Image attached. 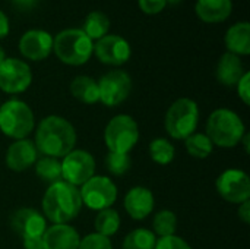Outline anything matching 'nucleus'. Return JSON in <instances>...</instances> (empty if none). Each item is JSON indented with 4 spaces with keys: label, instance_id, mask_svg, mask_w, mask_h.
Returning a JSON list of instances; mask_svg holds the SVG:
<instances>
[{
    "label": "nucleus",
    "instance_id": "f257e3e1",
    "mask_svg": "<svg viewBox=\"0 0 250 249\" xmlns=\"http://www.w3.org/2000/svg\"><path fill=\"white\" fill-rule=\"evenodd\" d=\"M76 144V131L73 125L60 116H47L35 132V148L45 157L63 158Z\"/></svg>",
    "mask_w": 250,
    "mask_h": 249
},
{
    "label": "nucleus",
    "instance_id": "f03ea898",
    "mask_svg": "<svg viewBox=\"0 0 250 249\" xmlns=\"http://www.w3.org/2000/svg\"><path fill=\"white\" fill-rule=\"evenodd\" d=\"M82 205L79 189L64 181L51 183L42 198V211L54 225H66L78 217Z\"/></svg>",
    "mask_w": 250,
    "mask_h": 249
},
{
    "label": "nucleus",
    "instance_id": "7ed1b4c3",
    "mask_svg": "<svg viewBox=\"0 0 250 249\" xmlns=\"http://www.w3.org/2000/svg\"><path fill=\"white\" fill-rule=\"evenodd\" d=\"M53 50L60 62L70 66H81L91 59L94 41L81 28H67L53 38Z\"/></svg>",
    "mask_w": 250,
    "mask_h": 249
},
{
    "label": "nucleus",
    "instance_id": "20e7f679",
    "mask_svg": "<svg viewBox=\"0 0 250 249\" xmlns=\"http://www.w3.org/2000/svg\"><path fill=\"white\" fill-rule=\"evenodd\" d=\"M245 123L237 113L229 109H218L211 113L207 123V136L212 144L231 148L236 147L245 135Z\"/></svg>",
    "mask_w": 250,
    "mask_h": 249
},
{
    "label": "nucleus",
    "instance_id": "39448f33",
    "mask_svg": "<svg viewBox=\"0 0 250 249\" xmlns=\"http://www.w3.org/2000/svg\"><path fill=\"white\" fill-rule=\"evenodd\" d=\"M199 122L198 104L190 98H179L167 110L164 126L174 139H186L195 134Z\"/></svg>",
    "mask_w": 250,
    "mask_h": 249
},
{
    "label": "nucleus",
    "instance_id": "423d86ee",
    "mask_svg": "<svg viewBox=\"0 0 250 249\" xmlns=\"http://www.w3.org/2000/svg\"><path fill=\"white\" fill-rule=\"evenodd\" d=\"M34 129V113L21 100H9L0 106V131L15 139H25Z\"/></svg>",
    "mask_w": 250,
    "mask_h": 249
},
{
    "label": "nucleus",
    "instance_id": "0eeeda50",
    "mask_svg": "<svg viewBox=\"0 0 250 249\" xmlns=\"http://www.w3.org/2000/svg\"><path fill=\"white\" fill-rule=\"evenodd\" d=\"M139 139L138 123L127 114L113 117L104 131V141L108 151L127 154Z\"/></svg>",
    "mask_w": 250,
    "mask_h": 249
},
{
    "label": "nucleus",
    "instance_id": "6e6552de",
    "mask_svg": "<svg viewBox=\"0 0 250 249\" xmlns=\"http://www.w3.org/2000/svg\"><path fill=\"white\" fill-rule=\"evenodd\" d=\"M79 194L82 204L97 211L110 208L117 200V188L113 181L105 176H92L82 185Z\"/></svg>",
    "mask_w": 250,
    "mask_h": 249
},
{
    "label": "nucleus",
    "instance_id": "1a4fd4ad",
    "mask_svg": "<svg viewBox=\"0 0 250 249\" xmlns=\"http://www.w3.org/2000/svg\"><path fill=\"white\" fill-rule=\"evenodd\" d=\"M132 79L125 70H110L98 81L100 101L107 107L122 104L130 94Z\"/></svg>",
    "mask_w": 250,
    "mask_h": 249
},
{
    "label": "nucleus",
    "instance_id": "9d476101",
    "mask_svg": "<svg viewBox=\"0 0 250 249\" xmlns=\"http://www.w3.org/2000/svg\"><path fill=\"white\" fill-rule=\"evenodd\" d=\"M60 164L63 181L73 186L83 185L95 173V160L83 150H72L63 157V163Z\"/></svg>",
    "mask_w": 250,
    "mask_h": 249
},
{
    "label": "nucleus",
    "instance_id": "9b49d317",
    "mask_svg": "<svg viewBox=\"0 0 250 249\" xmlns=\"http://www.w3.org/2000/svg\"><path fill=\"white\" fill-rule=\"evenodd\" d=\"M32 72L28 63L15 57H6L0 65V90L7 94H19L28 90Z\"/></svg>",
    "mask_w": 250,
    "mask_h": 249
},
{
    "label": "nucleus",
    "instance_id": "f8f14e48",
    "mask_svg": "<svg viewBox=\"0 0 250 249\" xmlns=\"http://www.w3.org/2000/svg\"><path fill=\"white\" fill-rule=\"evenodd\" d=\"M215 186L218 194L231 204H242L250 198V179L243 170L229 169L223 172Z\"/></svg>",
    "mask_w": 250,
    "mask_h": 249
},
{
    "label": "nucleus",
    "instance_id": "ddd939ff",
    "mask_svg": "<svg viewBox=\"0 0 250 249\" xmlns=\"http://www.w3.org/2000/svg\"><path fill=\"white\" fill-rule=\"evenodd\" d=\"M94 54L104 65L120 66L125 65L132 54L130 44L120 35L107 34L94 43Z\"/></svg>",
    "mask_w": 250,
    "mask_h": 249
},
{
    "label": "nucleus",
    "instance_id": "4468645a",
    "mask_svg": "<svg viewBox=\"0 0 250 249\" xmlns=\"http://www.w3.org/2000/svg\"><path fill=\"white\" fill-rule=\"evenodd\" d=\"M10 227L22 239L41 238L47 229L45 219L34 208H19L10 216Z\"/></svg>",
    "mask_w": 250,
    "mask_h": 249
},
{
    "label": "nucleus",
    "instance_id": "2eb2a0df",
    "mask_svg": "<svg viewBox=\"0 0 250 249\" xmlns=\"http://www.w3.org/2000/svg\"><path fill=\"white\" fill-rule=\"evenodd\" d=\"M53 50V37L44 29H29L19 40V51L23 57L40 62L50 56Z\"/></svg>",
    "mask_w": 250,
    "mask_h": 249
},
{
    "label": "nucleus",
    "instance_id": "dca6fc26",
    "mask_svg": "<svg viewBox=\"0 0 250 249\" xmlns=\"http://www.w3.org/2000/svg\"><path fill=\"white\" fill-rule=\"evenodd\" d=\"M38 151L29 139H18L6 153V164L13 172H23L35 164Z\"/></svg>",
    "mask_w": 250,
    "mask_h": 249
},
{
    "label": "nucleus",
    "instance_id": "f3484780",
    "mask_svg": "<svg viewBox=\"0 0 250 249\" xmlns=\"http://www.w3.org/2000/svg\"><path fill=\"white\" fill-rule=\"evenodd\" d=\"M41 241L44 249H78L81 238L75 227L69 225H54L45 229Z\"/></svg>",
    "mask_w": 250,
    "mask_h": 249
},
{
    "label": "nucleus",
    "instance_id": "a211bd4d",
    "mask_svg": "<svg viewBox=\"0 0 250 249\" xmlns=\"http://www.w3.org/2000/svg\"><path fill=\"white\" fill-rule=\"evenodd\" d=\"M125 210L133 220H144L154 210V195L148 188L135 186L125 197Z\"/></svg>",
    "mask_w": 250,
    "mask_h": 249
},
{
    "label": "nucleus",
    "instance_id": "6ab92c4d",
    "mask_svg": "<svg viewBox=\"0 0 250 249\" xmlns=\"http://www.w3.org/2000/svg\"><path fill=\"white\" fill-rule=\"evenodd\" d=\"M233 10L231 0H196L195 12L202 22L220 23L224 22Z\"/></svg>",
    "mask_w": 250,
    "mask_h": 249
},
{
    "label": "nucleus",
    "instance_id": "aec40b11",
    "mask_svg": "<svg viewBox=\"0 0 250 249\" xmlns=\"http://www.w3.org/2000/svg\"><path fill=\"white\" fill-rule=\"evenodd\" d=\"M245 72L246 70L243 68L240 57L227 51L218 60L215 75H217V79L220 81V84H223L226 87H234V85H237L240 78L245 75Z\"/></svg>",
    "mask_w": 250,
    "mask_h": 249
},
{
    "label": "nucleus",
    "instance_id": "412c9836",
    "mask_svg": "<svg viewBox=\"0 0 250 249\" xmlns=\"http://www.w3.org/2000/svg\"><path fill=\"white\" fill-rule=\"evenodd\" d=\"M229 53L236 56L250 54V25L248 22H237L229 28L224 37Z\"/></svg>",
    "mask_w": 250,
    "mask_h": 249
},
{
    "label": "nucleus",
    "instance_id": "4be33fe9",
    "mask_svg": "<svg viewBox=\"0 0 250 249\" xmlns=\"http://www.w3.org/2000/svg\"><path fill=\"white\" fill-rule=\"evenodd\" d=\"M70 92L76 100L85 104H95L97 101H100L98 82L91 76H76L70 84Z\"/></svg>",
    "mask_w": 250,
    "mask_h": 249
},
{
    "label": "nucleus",
    "instance_id": "5701e85b",
    "mask_svg": "<svg viewBox=\"0 0 250 249\" xmlns=\"http://www.w3.org/2000/svg\"><path fill=\"white\" fill-rule=\"evenodd\" d=\"M82 31L94 41V40H100L103 37H105L110 31V19L105 13L100 12V10H94L91 13L86 15L85 22H83V28Z\"/></svg>",
    "mask_w": 250,
    "mask_h": 249
},
{
    "label": "nucleus",
    "instance_id": "b1692460",
    "mask_svg": "<svg viewBox=\"0 0 250 249\" xmlns=\"http://www.w3.org/2000/svg\"><path fill=\"white\" fill-rule=\"evenodd\" d=\"M95 233H100L105 238H110L119 232L120 227V216L113 208H105L98 213L95 217Z\"/></svg>",
    "mask_w": 250,
    "mask_h": 249
},
{
    "label": "nucleus",
    "instance_id": "393cba45",
    "mask_svg": "<svg viewBox=\"0 0 250 249\" xmlns=\"http://www.w3.org/2000/svg\"><path fill=\"white\" fill-rule=\"evenodd\" d=\"M35 173L41 181L51 185L62 181V164L57 158L42 157L35 161Z\"/></svg>",
    "mask_w": 250,
    "mask_h": 249
},
{
    "label": "nucleus",
    "instance_id": "a878e982",
    "mask_svg": "<svg viewBox=\"0 0 250 249\" xmlns=\"http://www.w3.org/2000/svg\"><path fill=\"white\" fill-rule=\"evenodd\" d=\"M155 233L148 229H135L123 241V249H154Z\"/></svg>",
    "mask_w": 250,
    "mask_h": 249
},
{
    "label": "nucleus",
    "instance_id": "bb28decb",
    "mask_svg": "<svg viewBox=\"0 0 250 249\" xmlns=\"http://www.w3.org/2000/svg\"><path fill=\"white\" fill-rule=\"evenodd\" d=\"M186 150L192 157L196 158H207L211 156L214 150V144L211 139L204 134H192L186 138Z\"/></svg>",
    "mask_w": 250,
    "mask_h": 249
},
{
    "label": "nucleus",
    "instance_id": "cd10ccee",
    "mask_svg": "<svg viewBox=\"0 0 250 249\" xmlns=\"http://www.w3.org/2000/svg\"><path fill=\"white\" fill-rule=\"evenodd\" d=\"M176 154V150L173 147L171 142H168V139L166 138H157L149 144V156L152 158V161L166 166L168 163L173 161Z\"/></svg>",
    "mask_w": 250,
    "mask_h": 249
},
{
    "label": "nucleus",
    "instance_id": "c85d7f7f",
    "mask_svg": "<svg viewBox=\"0 0 250 249\" xmlns=\"http://www.w3.org/2000/svg\"><path fill=\"white\" fill-rule=\"evenodd\" d=\"M154 233H157L160 238L173 236L177 229V217L170 210H161L154 217Z\"/></svg>",
    "mask_w": 250,
    "mask_h": 249
},
{
    "label": "nucleus",
    "instance_id": "c756f323",
    "mask_svg": "<svg viewBox=\"0 0 250 249\" xmlns=\"http://www.w3.org/2000/svg\"><path fill=\"white\" fill-rule=\"evenodd\" d=\"M130 166H132V158L129 154L108 151V154L105 156V169L114 176H122L127 173L130 170Z\"/></svg>",
    "mask_w": 250,
    "mask_h": 249
},
{
    "label": "nucleus",
    "instance_id": "7c9ffc66",
    "mask_svg": "<svg viewBox=\"0 0 250 249\" xmlns=\"http://www.w3.org/2000/svg\"><path fill=\"white\" fill-rule=\"evenodd\" d=\"M78 249H113L110 238H105L100 233H91L81 239Z\"/></svg>",
    "mask_w": 250,
    "mask_h": 249
},
{
    "label": "nucleus",
    "instance_id": "2f4dec72",
    "mask_svg": "<svg viewBox=\"0 0 250 249\" xmlns=\"http://www.w3.org/2000/svg\"><path fill=\"white\" fill-rule=\"evenodd\" d=\"M154 249H192L189 247V244L186 241H183L182 238L177 236H166V238H160L155 242V248Z\"/></svg>",
    "mask_w": 250,
    "mask_h": 249
},
{
    "label": "nucleus",
    "instance_id": "473e14b6",
    "mask_svg": "<svg viewBox=\"0 0 250 249\" xmlns=\"http://www.w3.org/2000/svg\"><path fill=\"white\" fill-rule=\"evenodd\" d=\"M139 9L146 15H157L167 6L166 0H138Z\"/></svg>",
    "mask_w": 250,
    "mask_h": 249
},
{
    "label": "nucleus",
    "instance_id": "72a5a7b5",
    "mask_svg": "<svg viewBox=\"0 0 250 249\" xmlns=\"http://www.w3.org/2000/svg\"><path fill=\"white\" fill-rule=\"evenodd\" d=\"M237 92L239 97L242 98V101L249 106L250 104V73L245 72V75L240 78V81L237 82Z\"/></svg>",
    "mask_w": 250,
    "mask_h": 249
},
{
    "label": "nucleus",
    "instance_id": "f704fd0d",
    "mask_svg": "<svg viewBox=\"0 0 250 249\" xmlns=\"http://www.w3.org/2000/svg\"><path fill=\"white\" fill-rule=\"evenodd\" d=\"M239 217L240 220L245 223V225H249L250 223V203L249 200L242 203L240 207H239Z\"/></svg>",
    "mask_w": 250,
    "mask_h": 249
},
{
    "label": "nucleus",
    "instance_id": "c9c22d12",
    "mask_svg": "<svg viewBox=\"0 0 250 249\" xmlns=\"http://www.w3.org/2000/svg\"><path fill=\"white\" fill-rule=\"evenodd\" d=\"M10 1L18 10H22V12L31 10L37 4V0H10Z\"/></svg>",
    "mask_w": 250,
    "mask_h": 249
},
{
    "label": "nucleus",
    "instance_id": "e433bc0d",
    "mask_svg": "<svg viewBox=\"0 0 250 249\" xmlns=\"http://www.w3.org/2000/svg\"><path fill=\"white\" fill-rule=\"evenodd\" d=\"M9 31H10L9 18H7V15H6L4 12L0 10V40L4 38V37H7Z\"/></svg>",
    "mask_w": 250,
    "mask_h": 249
},
{
    "label": "nucleus",
    "instance_id": "4c0bfd02",
    "mask_svg": "<svg viewBox=\"0 0 250 249\" xmlns=\"http://www.w3.org/2000/svg\"><path fill=\"white\" fill-rule=\"evenodd\" d=\"M23 248L25 249H44L42 248V241H41V238L23 239Z\"/></svg>",
    "mask_w": 250,
    "mask_h": 249
},
{
    "label": "nucleus",
    "instance_id": "58836bf2",
    "mask_svg": "<svg viewBox=\"0 0 250 249\" xmlns=\"http://www.w3.org/2000/svg\"><path fill=\"white\" fill-rule=\"evenodd\" d=\"M6 59V53H4V50H3V47L0 45V65H1V62Z\"/></svg>",
    "mask_w": 250,
    "mask_h": 249
},
{
    "label": "nucleus",
    "instance_id": "ea45409f",
    "mask_svg": "<svg viewBox=\"0 0 250 249\" xmlns=\"http://www.w3.org/2000/svg\"><path fill=\"white\" fill-rule=\"evenodd\" d=\"M166 1H167L168 4H173V6H174V4H179V3L183 1V0H166Z\"/></svg>",
    "mask_w": 250,
    "mask_h": 249
}]
</instances>
